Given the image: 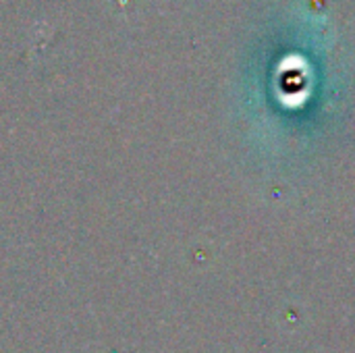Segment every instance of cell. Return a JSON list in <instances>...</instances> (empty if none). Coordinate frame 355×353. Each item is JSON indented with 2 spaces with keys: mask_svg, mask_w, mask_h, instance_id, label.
<instances>
[]
</instances>
